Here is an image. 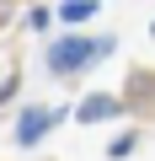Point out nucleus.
Returning a JSON list of instances; mask_svg holds the SVG:
<instances>
[{
  "label": "nucleus",
  "mask_w": 155,
  "mask_h": 161,
  "mask_svg": "<svg viewBox=\"0 0 155 161\" xmlns=\"http://www.w3.org/2000/svg\"><path fill=\"white\" fill-rule=\"evenodd\" d=\"M102 48H107V43H91V38H64V43H54V48H48V64L64 75V70H80L86 59H96Z\"/></svg>",
  "instance_id": "nucleus-1"
},
{
  "label": "nucleus",
  "mask_w": 155,
  "mask_h": 161,
  "mask_svg": "<svg viewBox=\"0 0 155 161\" xmlns=\"http://www.w3.org/2000/svg\"><path fill=\"white\" fill-rule=\"evenodd\" d=\"M118 113H123V102L107 97V92H96V97H86L80 108H75V118H80V124H102V118H118Z\"/></svg>",
  "instance_id": "nucleus-2"
},
{
  "label": "nucleus",
  "mask_w": 155,
  "mask_h": 161,
  "mask_svg": "<svg viewBox=\"0 0 155 161\" xmlns=\"http://www.w3.org/2000/svg\"><path fill=\"white\" fill-rule=\"evenodd\" d=\"M48 124H54V113H43V108H27V113H22V124H16V140H22V145H32L38 134H48Z\"/></svg>",
  "instance_id": "nucleus-3"
},
{
  "label": "nucleus",
  "mask_w": 155,
  "mask_h": 161,
  "mask_svg": "<svg viewBox=\"0 0 155 161\" xmlns=\"http://www.w3.org/2000/svg\"><path fill=\"white\" fill-rule=\"evenodd\" d=\"M59 16L64 22H86V16H96V6L91 0H70V6H59Z\"/></svg>",
  "instance_id": "nucleus-4"
},
{
  "label": "nucleus",
  "mask_w": 155,
  "mask_h": 161,
  "mask_svg": "<svg viewBox=\"0 0 155 161\" xmlns=\"http://www.w3.org/2000/svg\"><path fill=\"white\" fill-rule=\"evenodd\" d=\"M128 150H134V134H118V140L107 145V156H128Z\"/></svg>",
  "instance_id": "nucleus-5"
},
{
  "label": "nucleus",
  "mask_w": 155,
  "mask_h": 161,
  "mask_svg": "<svg viewBox=\"0 0 155 161\" xmlns=\"http://www.w3.org/2000/svg\"><path fill=\"white\" fill-rule=\"evenodd\" d=\"M150 32H155V22H150Z\"/></svg>",
  "instance_id": "nucleus-6"
}]
</instances>
